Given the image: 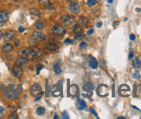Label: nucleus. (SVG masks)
Segmentation results:
<instances>
[{
    "mask_svg": "<svg viewBox=\"0 0 141 119\" xmlns=\"http://www.w3.org/2000/svg\"><path fill=\"white\" fill-rule=\"evenodd\" d=\"M30 93L32 97L36 98V100H39L42 98V96L43 95V88H42L40 84H34L31 86V89H30Z\"/></svg>",
    "mask_w": 141,
    "mask_h": 119,
    "instance_id": "nucleus-1",
    "label": "nucleus"
},
{
    "mask_svg": "<svg viewBox=\"0 0 141 119\" xmlns=\"http://www.w3.org/2000/svg\"><path fill=\"white\" fill-rule=\"evenodd\" d=\"M51 30L54 34H55V35H60V36H63L67 33V29H66L63 26L59 25V24H56V25L53 26Z\"/></svg>",
    "mask_w": 141,
    "mask_h": 119,
    "instance_id": "nucleus-2",
    "label": "nucleus"
},
{
    "mask_svg": "<svg viewBox=\"0 0 141 119\" xmlns=\"http://www.w3.org/2000/svg\"><path fill=\"white\" fill-rule=\"evenodd\" d=\"M11 72H12V74H13L14 77L17 78H21L22 76H23V68H22L21 66H18V65L13 66L12 69H11Z\"/></svg>",
    "mask_w": 141,
    "mask_h": 119,
    "instance_id": "nucleus-3",
    "label": "nucleus"
},
{
    "mask_svg": "<svg viewBox=\"0 0 141 119\" xmlns=\"http://www.w3.org/2000/svg\"><path fill=\"white\" fill-rule=\"evenodd\" d=\"M97 93L100 97H106L109 93L108 92V86L106 85H100L97 89Z\"/></svg>",
    "mask_w": 141,
    "mask_h": 119,
    "instance_id": "nucleus-4",
    "label": "nucleus"
},
{
    "mask_svg": "<svg viewBox=\"0 0 141 119\" xmlns=\"http://www.w3.org/2000/svg\"><path fill=\"white\" fill-rule=\"evenodd\" d=\"M32 37L35 38L37 41H45L46 40V35L39 31H34L32 33Z\"/></svg>",
    "mask_w": 141,
    "mask_h": 119,
    "instance_id": "nucleus-5",
    "label": "nucleus"
},
{
    "mask_svg": "<svg viewBox=\"0 0 141 119\" xmlns=\"http://www.w3.org/2000/svg\"><path fill=\"white\" fill-rule=\"evenodd\" d=\"M9 19V13L6 10H3L0 11V23H6Z\"/></svg>",
    "mask_w": 141,
    "mask_h": 119,
    "instance_id": "nucleus-6",
    "label": "nucleus"
},
{
    "mask_svg": "<svg viewBox=\"0 0 141 119\" xmlns=\"http://www.w3.org/2000/svg\"><path fill=\"white\" fill-rule=\"evenodd\" d=\"M60 20H61L62 23L63 24H65V25H69V24L72 23V21H73L72 17H70L68 14H64V15H62L61 18H60Z\"/></svg>",
    "mask_w": 141,
    "mask_h": 119,
    "instance_id": "nucleus-7",
    "label": "nucleus"
},
{
    "mask_svg": "<svg viewBox=\"0 0 141 119\" xmlns=\"http://www.w3.org/2000/svg\"><path fill=\"white\" fill-rule=\"evenodd\" d=\"M69 11L73 14H78L80 12V6L76 2L70 3L69 5Z\"/></svg>",
    "mask_w": 141,
    "mask_h": 119,
    "instance_id": "nucleus-8",
    "label": "nucleus"
},
{
    "mask_svg": "<svg viewBox=\"0 0 141 119\" xmlns=\"http://www.w3.org/2000/svg\"><path fill=\"white\" fill-rule=\"evenodd\" d=\"M14 35H15V31L11 29H9L5 32V34H4V38H5V41H11L14 38Z\"/></svg>",
    "mask_w": 141,
    "mask_h": 119,
    "instance_id": "nucleus-9",
    "label": "nucleus"
},
{
    "mask_svg": "<svg viewBox=\"0 0 141 119\" xmlns=\"http://www.w3.org/2000/svg\"><path fill=\"white\" fill-rule=\"evenodd\" d=\"M16 64L20 66H25L28 64V59L26 57H22V56H20V57H18L16 60Z\"/></svg>",
    "mask_w": 141,
    "mask_h": 119,
    "instance_id": "nucleus-10",
    "label": "nucleus"
},
{
    "mask_svg": "<svg viewBox=\"0 0 141 119\" xmlns=\"http://www.w3.org/2000/svg\"><path fill=\"white\" fill-rule=\"evenodd\" d=\"M45 48L47 50H49V51L53 52L58 49V46H57V44L53 43V42H47V43L45 44Z\"/></svg>",
    "mask_w": 141,
    "mask_h": 119,
    "instance_id": "nucleus-11",
    "label": "nucleus"
},
{
    "mask_svg": "<svg viewBox=\"0 0 141 119\" xmlns=\"http://www.w3.org/2000/svg\"><path fill=\"white\" fill-rule=\"evenodd\" d=\"M76 108L78 109V110H84L86 107H87V104L85 103V101L82 99H80V98H78L77 101H76Z\"/></svg>",
    "mask_w": 141,
    "mask_h": 119,
    "instance_id": "nucleus-12",
    "label": "nucleus"
},
{
    "mask_svg": "<svg viewBox=\"0 0 141 119\" xmlns=\"http://www.w3.org/2000/svg\"><path fill=\"white\" fill-rule=\"evenodd\" d=\"M88 65L93 69H96L98 67V61L94 57H90V60L88 61Z\"/></svg>",
    "mask_w": 141,
    "mask_h": 119,
    "instance_id": "nucleus-13",
    "label": "nucleus"
},
{
    "mask_svg": "<svg viewBox=\"0 0 141 119\" xmlns=\"http://www.w3.org/2000/svg\"><path fill=\"white\" fill-rule=\"evenodd\" d=\"M36 56H37V50H36L35 48H30L29 53H28L26 58H27L28 60H29V59H33V58H35Z\"/></svg>",
    "mask_w": 141,
    "mask_h": 119,
    "instance_id": "nucleus-14",
    "label": "nucleus"
},
{
    "mask_svg": "<svg viewBox=\"0 0 141 119\" xmlns=\"http://www.w3.org/2000/svg\"><path fill=\"white\" fill-rule=\"evenodd\" d=\"M132 66L135 69H140L141 68V61L138 58H135V59L132 60Z\"/></svg>",
    "mask_w": 141,
    "mask_h": 119,
    "instance_id": "nucleus-15",
    "label": "nucleus"
},
{
    "mask_svg": "<svg viewBox=\"0 0 141 119\" xmlns=\"http://www.w3.org/2000/svg\"><path fill=\"white\" fill-rule=\"evenodd\" d=\"M69 92H70V94H71L72 96L77 95L78 92H79V89H78V86H76V85H73V86H71Z\"/></svg>",
    "mask_w": 141,
    "mask_h": 119,
    "instance_id": "nucleus-16",
    "label": "nucleus"
},
{
    "mask_svg": "<svg viewBox=\"0 0 141 119\" xmlns=\"http://www.w3.org/2000/svg\"><path fill=\"white\" fill-rule=\"evenodd\" d=\"M29 50H30V48H22L18 51V55L22 56V57H26L28 53H29Z\"/></svg>",
    "mask_w": 141,
    "mask_h": 119,
    "instance_id": "nucleus-17",
    "label": "nucleus"
},
{
    "mask_svg": "<svg viewBox=\"0 0 141 119\" xmlns=\"http://www.w3.org/2000/svg\"><path fill=\"white\" fill-rule=\"evenodd\" d=\"M34 27H35L37 30H43V29H44V28H45V24H44L43 22H42V21H37V23H35Z\"/></svg>",
    "mask_w": 141,
    "mask_h": 119,
    "instance_id": "nucleus-18",
    "label": "nucleus"
},
{
    "mask_svg": "<svg viewBox=\"0 0 141 119\" xmlns=\"http://www.w3.org/2000/svg\"><path fill=\"white\" fill-rule=\"evenodd\" d=\"M3 50L5 53H10V52H11L13 50V46L11 43H6L3 47Z\"/></svg>",
    "mask_w": 141,
    "mask_h": 119,
    "instance_id": "nucleus-19",
    "label": "nucleus"
},
{
    "mask_svg": "<svg viewBox=\"0 0 141 119\" xmlns=\"http://www.w3.org/2000/svg\"><path fill=\"white\" fill-rule=\"evenodd\" d=\"M83 89L84 91H91L94 89V85L92 83H90V82H88V83L83 86Z\"/></svg>",
    "mask_w": 141,
    "mask_h": 119,
    "instance_id": "nucleus-20",
    "label": "nucleus"
},
{
    "mask_svg": "<svg viewBox=\"0 0 141 119\" xmlns=\"http://www.w3.org/2000/svg\"><path fill=\"white\" fill-rule=\"evenodd\" d=\"M73 31H74V34H78V33H80V32H82L80 25H79V24H75V25L74 26V28H73Z\"/></svg>",
    "mask_w": 141,
    "mask_h": 119,
    "instance_id": "nucleus-21",
    "label": "nucleus"
},
{
    "mask_svg": "<svg viewBox=\"0 0 141 119\" xmlns=\"http://www.w3.org/2000/svg\"><path fill=\"white\" fill-rule=\"evenodd\" d=\"M79 22H80V25L86 26L87 24H88V18H87L86 17H80Z\"/></svg>",
    "mask_w": 141,
    "mask_h": 119,
    "instance_id": "nucleus-22",
    "label": "nucleus"
},
{
    "mask_svg": "<svg viewBox=\"0 0 141 119\" xmlns=\"http://www.w3.org/2000/svg\"><path fill=\"white\" fill-rule=\"evenodd\" d=\"M121 91H125V92H130V87H129L127 85H122V86H120V89H119V92H121Z\"/></svg>",
    "mask_w": 141,
    "mask_h": 119,
    "instance_id": "nucleus-23",
    "label": "nucleus"
},
{
    "mask_svg": "<svg viewBox=\"0 0 141 119\" xmlns=\"http://www.w3.org/2000/svg\"><path fill=\"white\" fill-rule=\"evenodd\" d=\"M44 113H45V109H44V107H38L37 109V114L39 115V116H43V115H44Z\"/></svg>",
    "mask_w": 141,
    "mask_h": 119,
    "instance_id": "nucleus-24",
    "label": "nucleus"
},
{
    "mask_svg": "<svg viewBox=\"0 0 141 119\" xmlns=\"http://www.w3.org/2000/svg\"><path fill=\"white\" fill-rule=\"evenodd\" d=\"M84 37V35L82 32H80V33H78V34H75V37H74V40L75 41H80V40H82Z\"/></svg>",
    "mask_w": 141,
    "mask_h": 119,
    "instance_id": "nucleus-25",
    "label": "nucleus"
},
{
    "mask_svg": "<svg viewBox=\"0 0 141 119\" xmlns=\"http://www.w3.org/2000/svg\"><path fill=\"white\" fill-rule=\"evenodd\" d=\"M30 13L33 16H36V17H39L40 16V11L37 9H31V11H30Z\"/></svg>",
    "mask_w": 141,
    "mask_h": 119,
    "instance_id": "nucleus-26",
    "label": "nucleus"
},
{
    "mask_svg": "<svg viewBox=\"0 0 141 119\" xmlns=\"http://www.w3.org/2000/svg\"><path fill=\"white\" fill-rule=\"evenodd\" d=\"M37 40L35 39V38H33V37H31V39L29 40V44L31 46H37Z\"/></svg>",
    "mask_w": 141,
    "mask_h": 119,
    "instance_id": "nucleus-27",
    "label": "nucleus"
},
{
    "mask_svg": "<svg viewBox=\"0 0 141 119\" xmlns=\"http://www.w3.org/2000/svg\"><path fill=\"white\" fill-rule=\"evenodd\" d=\"M49 4H50L49 0H40L39 1V5L43 6V7H45V6H47Z\"/></svg>",
    "mask_w": 141,
    "mask_h": 119,
    "instance_id": "nucleus-28",
    "label": "nucleus"
},
{
    "mask_svg": "<svg viewBox=\"0 0 141 119\" xmlns=\"http://www.w3.org/2000/svg\"><path fill=\"white\" fill-rule=\"evenodd\" d=\"M54 71L56 74H60L62 72V68L60 67V66H54Z\"/></svg>",
    "mask_w": 141,
    "mask_h": 119,
    "instance_id": "nucleus-29",
    "label": "nucleus"
},
{
    "mask_svg": "<svg viewBox=\"0 0 141 119\" xmlns=\"http://www.w3.org/2000/svg\"><path fill=\"white\" fill-rule=\"evenodd\" d=\"M132 77H133L134 78H137V80H139L140 78V73L138 71H135L133 73H132Z\"/></svg>",
    "mask_w": 141,
    "mask_h": 119,
    "instance_id": "nucleus-30",
    "label": "nucleus"
},
{
    "mask_svg": "<svg viewBox=\"0 0 141 119\" xmlns=\"http://www.w3.org/2000/svg\"><path fill=\"white\" fill-rule=\"evenodd\" d=\"M96 4H97V0H88V2H87V5L88 6H93Z\"/></svg>",
    "mask_w": 141,
    "mask_h": 119,
    "instance_id": "nucleus-31",
    "label": "nucleus"
},
{
    "mask_svg": "<svg viewBox=\"0 0 141 119\" xmlns=\"http://www.w3.org/2000/svg\"><path fill=\"white\" fill-rule=\"evenodd\" d=\"M80 49H86V48H88V44L84 42H81L80 43Z\"/></svg>",
    "mask_w": 141,
    "mask_h": 119,
    "instance_id": "nucleus-32",
    "label": "nucleus"
},
{
    "mask_svg": "<svg viewBox=\"0 0 141 119\" xmlns=\"http://www.w3.org/2000/svg\"><path fill=\"white\" fill-rule=\"evenodd\" d=\"M45 8L47 10H49V11H52V10H55V7H54L53 5H51V4H49L47 6H45Z\"/></svg>",
    "mask_w": 141,
    "mask_h": 119,
    "instance_id": "nucleus-33",
    "label": "nucleus"
},
{
    "mask_svg": "<svg viewBox=\"0 0 141 119\" xmlns=\"http://www.w3.org/2000/svg\"><path fill=\"white\" fill-rule=\"evenodd\" d=\"M90 111H91V113H93L94 115V116H96V118H99V116H98V114L96 113V111L94 110V108H90Z\"/></svg>",
    "mask_w": 141,
    "mask_h": 119,
    "instance_id": "nucleus-34",
    "label": "nucleus"
},
{
    "mask_svg": "<svg viewBox=\"0 0 141 119\" xmlns=\"http://www.w3.org/2000/svg\"><path fill=\"white\" fill-rule=\"evenodd\" d=\"M62 117L63 118V119H66V118L68 119V118H69V116H68V115L67 112H66V111H64L63 113H62Z\"/></svg>",
    "mask_w": 141,
    "mask_h": 119,
    "instance_id": "nucleus-35",
    "label": "nucleus"
},
{
    "mask_svg": "<svg viewBox=\"0 0 141 119\" xmlns=\"http://www.w3.org/2000/svg\"><path fill=\"white\" fill-rule=\"evenodd\" d=\"M43 67V66H42V65H37V74H39L40 71H41V69H42Z\"/></svg>",
    "mask_w": 141,
    "mask_h": 119,
    "instance_id": "nucleus-36",
    "label": "nucleus"
},
{
    "mask_svg": "<svg viewBox=\"0 0 141 119\" xmlns=\"http://www.w3.org/2000/svg\"><path fill=\"white\" fill-rule=\"evenodd\" d=\"M64 43L65 44H70V43H73V41L70 39H65L64 40Z\"/></svg>",
    "mask_w": 141,
    "mask_h": 119,
    "instance_id": "nucleus-37",
    "label": "nucleus"
},
{
    "mask_svg": "<svg viewBox=\"0 0 141 119\" xmlns=\"http://www.w3.org/2000/svg\"><path fill=\"white\" fill-rule=\"evenodd\" d=\"M43 54V50L42 49H39V51L37 52V56H41Z\"/></svg>",
    "mask_w": 141,
    "mask_h": 119,
    "instance_id": "nucleus-38",
    "label": "nucleus"
},
{
    "mask_svg": "<svg viewBox=\"0 0 141 119\" xmlns=\"http://www.w3.org/2000/svg\"><path fill=\"white\" fill-rule=\"evenodd\" d=\"M14 43H15V45L17 46V47H19L20 46V41L18 39H16L15 41H14Z\"/></svg>",
    "mask_w": 141,
    "mask_h": 119,
    "instance_id": "nucleus-39",
    "label": "nucleus"
},
{
    "mask_svg": "<svg viewBox=\"0 0 141 119\" xmlns=\"http://www.w3.org/2000/svg\"><path fill=\"white\" fill-rule=\"evenodd\" d=\"M10 119H17V116L16 114H11V116H9Z\"/></svg>",
    "mask_w": 141,
    "mask_h": 119,
    "instance_id": "nucleus-40",
    "label": "nucleus"
},
{
    "mask_svg": "<svg viewBox=\"0 0 141 119\" xmlns=\"http://www.w3.org/2000/svg\"><path fill=\"white\" fill-rule=\"evenodd\" d=\"M133 55H134L133 52H130V53H129V55H128V59L129 60H132V58H133Z\"/></svg>",
    "mask_w": 141,
    "mask_h": 119,
    "instance_id": "nucleus-41",
    "label": "nucleus"
},
{
    "mask_svg": "<svg viewBox=\"0 0 141 119\" xmlns=\"http://www.w3.org/2000/svg\"><path fill=\"white\" fill-rule=\"evenodd\" d=\"M93 33H94V29H90L88 31V35H91Z\"/></svg>",
    "mask_w": 141,
    "mask_h": 119,
    "instance_id": "nucleus-42",
    "label": "nucleus"
},
{
    "mask_svg": "<svg viewBox=\"0 0 141 119\" xmlns=\"http://www.w3.org/2000/svg\"><path fill=\"white\" fill-rule=\"evenodd\" d=\"M130 40L131 41H134L135 40V35H133V34H131L130 35Z\"/></svg>",
    "mask_w": 141,
    "mask_h": 119,
    "instance_id": "nucleus-43",
    "label": "nucleus"
},
{
    "mask_svg": "<svg viewBox=\"0 0 141 119\" xmlns=\"http://www.w3.org/2000/svg\"><path fill=\"white\" fill-rule=\"evenodd\" d=\"M24 30H25V29H24V28H23V27H20L18 29V31L20 32V33H23Z\"/></svg>",
    "mask_w": 141,
    "mask_h": 119,
    "instance_id": "nucleus-44",
    "label": "nucleus"
},
{
    "mask_svg": "<svg viewBox=\"0 0 141 119\" xmlns=\"http://www.w3.org/2000/svg\"><path fill=\"white\" fill-rule=\"evenodd\" d=\"M4 110H5V108L2 107V106H0V114H2L4 112Z\"/></svg>",
    "mask_w": 141,
    "mask_h": 119,
    "instance_id": "nucleus-45",
    "label": "nucleus"
},
{
    "mask_svg": "<svg viewBox=\"0 0 141 119\" xmlns=\"http://www.w3.org/2000/svg\"><path fill=\"white\" fill-rule=\"evenodd\" d=\"M101 26H102V23H97V27L98 28H100Z\"/></svg>",
    "mask_w": 141,
    "mask_h": 119,
    "instance_id": "nucleus-46",
    "label": "nucleus"
},
{
    "mask_svg": "<svg viewBox=\"0 0 141 119\" xmlns=\"http://www.w3.org/2000/svg\"><path fill=\"white\" fill-rule=\"evenodd\" d=\"M117 119H126V117L125 116H118Z\"/></svg>",
    "mask_w": 141,
    "mask_h": 119,
    "instance_id": "nucleus-47",
    "label": "nucleus"
},
{
    "mask_svg": "<svg viewBox=\"0 0 141 119\" xmlns=\"http://www.w3.org/2000/svg\"><path fill=\"white\" fill-rule=\"evenodd\" d=\"M119 23H119L118 21H117V22H114V26H116V25H118Z\"/></svg>",
    "mask_w": 141,
    "mask_h": 119,
    "instance_id": "nucleus-48",
    "label": "nucleus"
},
{
    "mask_svg": "<svg viewBox=\"0 0 141 119\" xmlns=\"http://www.w3.org/2000/svg\"><path fill=\"white\" fill-rule=\"evenodd\" d=\"M69 3H74V2H76V0H68Z\"/></svg>",
    "mask_w": 141,
    "mask_h": 119,
    "instance_id": "nucleus-49",
    "label": "nucleus"
},
{
    "mask_svg": "<svg viewBox=\"0 0 141 119\" xmlns=\"http://www.w3.org/2000/svg\"><path fill=\"white\" fill-rule=\"evenodd\" d=\"M114 2V0H107V3L108 4H112Z\"/></svg>",
    "mask_w": 141,
    "mask_h": 119,
    "instance_id": "nucleus-50",
    "label": "nucleus"
},
{
    "mask_svg": "<svg viewBox=\"0 0 141 119\" xmlns=\"http://www.w3.org/2000/svg\"><path fill=\"white\" fill-rule=\"evenodd\" d=\"M2 36H3V32H2L1 30H0V39L2 38Z\"/></svg>",
    "mask_w": 141,
    "mask_h": 119,
    "instance_id": "nucleus-51",
    "label": "nucleus"
},
{
    "mask_svg": "<svg viewBox=\"0 0 141 119\" xmlns=\"http://www.w3.org/2000/svg\"><path fill=\"white\" fill-rule=\"evenodd\" d=\"M54 118H55V119H57V118H58V116H57V115H55V116H54Z\"/></svg>",
    "mask_w": 141,
    "mask_h": 119,
    "instance_id": "nucleus-52",
    "label": "nucleus"
},
{
    "mask_svg": "<svg viewBox=\"0 0 141 119\" xmlns=\"http://www.w3.org/2000/svg\"><path fill=\"white\" fill-rule=\"evenodd\" d=\"M141 11V10L140 9H138H138H136V11H138V12H139Z\"/></svg>",
    "mask_w": 141,
    "mask_h": 119,
    "instance_id": "nucleus-53",
    "label": "nucleus"
},
{
    "mask_svg": "<svg viewBox=\"0 0 141 119\" xmlns=\"http://www.w3.org/2000/svg\"><path fill=\"white\" fill-rule=\"evenodd\" d=\"M13 1H14V2H18L19 0H13Z\"/></svg>",
    "mask_w": 141,
    "mask_h": 119,
    "instance_id": "nucleus-54",
    "label": "nucleus"
},
{
    "mask_svg": "<svg viewBox=\"0 0 141 119\" xmlns=\"http://www.w3.org/2000/svg\"><path fill=\"white\" fill-rule=\"evenodd\" d=\"M32 1H34V0H30V2H32Z\"/></svg>",
    "mask_w": 141,
    "mask_h": 119,
    "instance_id": "nucleus-55",
    "label": "nucleus"
},
{
    "mask_svg": "<svg viewBox=\"0 0 141 119\" xmlns=\"http://www.w3.org/2000/svg\"><path fill=\"white\" fill-rule=\"evenodd\" d=\"M1 1H3V0H0V2H1Z\"/></svg>",
    "mask_w": 141,
    "mask_h": 119,
    "instance_id": "nucleus-56",
    "label": "nucleus"
},
{
    "mask_svg": "<svg viewBox=\"0 0 141 119\" xmlns=\"http://www.w3.org/2000/svg\"><path fill=\"white\" fill-rule=\"evenodd\" d=\"M0 75H1V74H0Z\"/></svg>",
    "mask_w": 141,
    "mask_h": 119,
    "instance_id": "nucleus-57",
    "label": "nucleus"
}]
</instances>
